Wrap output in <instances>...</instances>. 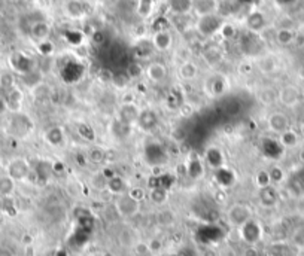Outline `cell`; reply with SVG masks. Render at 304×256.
I'll return each instance as SVG.
<instances>
[{
  "label": "cell",
  "mask_w": 304,
  "mask_h": 256,
  "mask_svg": "<svg viewBox=\"0 0 304 256\" xmlns=\"http://www.w3.org/2000/svg\"><path fill=\"white\" fill-rule=\"evenodd\" d=\"M115 212L123 219H132L140 212V203L129 194L118 195L115 200Z\"/></svg>",
  "instance_id": "cell-1"
},
{
  "label": "cell",
  "mask_w": 304,
  "mask_h": 256,
  "mask_svg": "<svg viewBox=\"0 0 304 256\" xmlns=\"http://www.w3.org/2000/svg\"><path fill=\"white\" fill-rule=\"evenodd\" d=\"M251 219H254V213H252V209L249 206H246V204L236 203L227 210V221L236 229L241 228Z\"/></svg>",
  "instance_id": "cell-2"
},
{
  "label": "cell",
  "mask_w": 304,
  "mask_h": 256,
  "mask_svg": "<svg viewBox=\"0 0 304 256\" xmlns=\"http://www.w3.org/2000/svg\"><path fill=\"white\" fill-rule=\"evenodd\" d=\"M238 234H240V238L248 246H257V243H260L263 238V226L258 221L251 219L241 228H238Z\"/></svg>",
  "instance_id": "cell-3"
},
{
  "label": "cell",
  "mask_w": 304,
  "mask_h": 256,
  "mask_svg": "<svg viewBox=\"0 0 304 256\" xmlns=\"http://www.w3.org/2000/svg\"><path fill=\"white\" fill-rule=\"evenodd\" d=\"M301 91L295 85H285L277 91V103L286 109L297 107L301 103Z\"/></svg>",
  "instance_id": "cell-4"
},
{
  "label": "cell",
  "mask_w": 304,
  "mask_h": 256,
  "mask_svg": "<svg viewBox=\"0 0 304 256\" xmlns=\"http://www.w3.org/2000/svg\"><path fill=\"white\" fill-rule=\"evenodd\" d=\"M32 174V167L30 162L26 158H14L9 161L8 164V176L14 180V182H21L29 179V176Z\"/></svg>",
  "instance_id": "cell-5"
},
{
  "label": "cell",
  "mask_w": 304,
  "mask_h": 256,
  "mask_svg": "<svg viewBox=\"0 0 304 256\" xmlns=\"http://www.w3.org/2000/svg\"><path fill=\"white\" fill-rule=\"evenodd\" d=\"M222 24H224L222 18L218 17L216 14L206 15V17L199 18V21H197V30L204 37H210V36H213V34H216V33L219 32V29H221Z\"/></svg>",
  "instance_id": "cell-6"
},
{
  "label": "cell",
  "mask_w": 304,
  "mask_h": 256,
  "mask_svg": "<svg viewBox=\"0 0 304 256\" xmlns=\"http://www.w3.org/2000/svg\"><path fill=\"white\" fill-rule=\"evenodd\" d=\"M142 109L136 103H121L116 109V118L129 125H136Z\"/></svg>",
  "instance_id": "cell-7"
},
{
  "label": "cell",
  "mask_w": 304,
  "mask_h": 256,
  "mask_svg": "<svg viewBox=\"0 0 304 256\" xmlns=\"http://www.w3.org/2000/svg\"><path fill=\"white\" fill-rule=\"evenodd\" d=\"M267 128L270 130L271 133L280 136L282 133H285L286 130L291 128V121L288 118V115L285 112L276 110L271 112L270 115L267 116Z\"/></svg>",
  "instance_id": "cell-8"
},
{
  "label": "cell",
  "mask_w": 304,
  "mask_h": 256,
  "mask_svg": "<svg viewBox=\"0 0 304 256\" xmlns=\"http://www.w3.org/2000/svg\"><path fill=\"white\" fill-rule=\"evenodd\" d=\"M145 76L152 84H161L167 79V66L160 61H152L146 66Z\"/></svg>",
  "instance_id": "cell-9"
},
{
  "label": "cell",
  "mask_w": 304,
  "mask_h": 256,
  "mask_svg": "<svg viewBox=\"0 0 304 256\" xmlns=\"http://www.w3.org/2000/svg\"><path fill=\"white\" fill-rule=\"evenodd\" d=\"M151 43H152V48H155L157 51L160 52H166L169 51L173 45V36L169 30H157V32L152 34V39H151Z\"/></svg>",
  "instance_id": "cell-10"
},
{
  "label": "cell",
  "mask_w": 304,
  "mask_h": 256,
  "mask_svg": "<svg viewBox=\"0 0 304 256\" xmlns=\"http://www.w3.org/2000/svg\"><path fill=\"white\" fill-rule=\"evenodd\" d=\"M218 8H219L218 0H193V11L199 18L216 14Z\"/></svg>",
  "instance_id": "cell-11"
},
{
  "label": "cell",
  "mask_w": 304,
  "mask_h": 256,
  "mask_svg": "<svg viewBox=\"0 0 304 256\" xmlns=\"http://www.w3.org/2000/svg\"><path fill=\"white\" fill-rule=\"evenodd\" d=\"M43 140L49 145V146H62L66 140V134H65V130L58 125H54V127L46 128V131L43 133Z\"/></svg>",
  "instance_id": "cell-12"
},
{
  "label": "cell",
  "mask_w": 304,
  "mask_h": 256,
  "mask_svg": "<svg viewBox=\"0 0 304 256\" xmlns=\"http://www.w3.org/2000/svg\"><path fill=\"white\" fill-rule=\"evenodd\" d=\"M30 36L37 43L45 42L51 36V26L46 21H34L30 27Z\"/></svg>",
  "instance_id": "cell-13"
},
{
  "label": "cell",
  "mask_w": 304,
  "mask_h": 256,
  "mask_svg": "<svg viewBox=\"0 0 304 256\" xmlns=\"http://www.w3.org/2000/svg\"><path fill=\"white\" fill-rule=\"evenodd\" d=\"M5 100H6L8 110H11L14 113H18L21 110V106H23V93L20 91V88L14 87L11 91H8L6 96H5Z\"/></svg>",
  "instance_id": "cell-14"
},
{
  "label": "cell",
  "mask_w": 304,
  "mask_h": 256,
  "mask_svg": "<svg viewBox=\"0 0 304 256\" xmlns=\"http://www.w3.org/2000/svg\"><path fill=\"white\" fill-rule=\"evenodd\" d=\"M258 198H260V204L266 209H271L277 204L279 201V195H277V191L276 188L270 185L267 188H263L258 192Z\"/></svg>",
  "instance_id": "cell-15"
},
{
  "label": "cell",
  "mask_w": 304,
  "mask_h": 256,
  "mask_svg": "<svg viewBox=\"0 0 304 256\" xmlns=\"http://www.w3.org/2000/svg\"><path fill=\"white\" fill-rule=\"evenodd\" d=\"M109 131H110V134H112L115 139L124 140V139H127V137L130 136V133H132V125H129V124L119 121L118 118H113V119L110 121V124H109Z\"/></svg>",
  "instance_id": "cell-16"
},
{
  "label": "cell",
  "mask_w": 304,
  "mask_h": 256,
  "mask_svg": "<svg viewBox=\"0 0 304 256\" xmlns=\"http://www.w3.org/2000/svg\"><path fill=\"white\" fill-rule=\"evenodd\" d=\"M257 67H258V70H260L263 75H273L274 72H277L279 63H277V60H276L274 55L267 54V55H261V57L257 60Z\"/></svg>",
  "instance_id": "cell-17"
},
{
  "label": "cell",
  "mask_w": 304,
  "mask_h": 256,
  "mask_svg": "<svg viewBox=\"0 0 304 256\" xmlns=\"http://www.w3.org/2000/svg\"><path fill=\"white\" fill-rule=\"evenodd\" d=\"M65 12L69 18L72 20H81L85 17L87 14V9H85V5L79 0H69L68 3L65 5Z\"/></svg>",
  "instance_id": "cell-18"
},
{
  "label": "cell",
  "mask_w": 304,
  "mask_h": 256,
  "mask_svg": "<svg viewBox=\"0 0 304 256\" xmlns=\"http://www.w3.org/2000/svg\"><path fill=\"white\" fill-rule=\"evenodd\" d=\"M279 142L285 149H294L300 145V134L294 128H289L279 136Z\"/></svg>",
  "instance_id": "cell-19"
},
{
  "label": "cell",
  "mask_w": 304,
  "mask_h": 256,
  "mask_svg": "<svg viewBox=\"0 0 304 256\" xmlns=\"http://www.w3.org/2000/svg\"><path fill=\"white\" fill-rule=\"evenodd\" d=\"M157 122H158V118H157L155 112H152L149 109H142L139 121H137L136 125H139V127L142 128V130H145V131H149V130H152V128L157 125Z\"/></svg>",
  "instance_id": "cell-20"
},
{
  "label": "cell",
  "mask_w": 304,
  "mask_h": 256,
  "mask_svg": "<svg viewBox=\"0 0 304 256\" xmlns=\"http://www.w3.org/2000/svg\"><path fill=\"white\" fill-rule=\"evenodd\" d=\"M32 61H30V58L29 57H26L24 54H14L12 57H11V64H12V67H14V70H17V72H21L23 75H27V73H30L32 72Z\"/></svg>",
  "instance_id": "cell-21"
},
{
  "label": "cell",
  "mask_w": 304,
  "mask_h": 256,
  "mask_svg": "<svg viewBox=\"0 0 304 256\" xmlns=\"http://www.w3.org/2000/svg\"><path fill=\"white\" fill-rule=\"evenodd\" d=\"M118 241L123 247H135V244L137 243L135 229L129 225H124L118 232Z\"/></svg>",
  "instance_id": "cell-22"
},
{
  "label": "cell",
  "mask_w": 304,
  "mask_h": 256,
  "mask_svg": "<svg viewBox=\"0 0 304 256\" xmlns=\"http://www.w3.org/2000/svg\"><path fill=\"white\" fill-rule=\"evenodd\" d=\"M257 100L264 106H273L277 101V91L271 87H261L257 90Z\"/></svg>",
  "instance_id": "cell-23"
},
{
  "label": "cell",
  "mask_w": 304,
  "mask_h": 256,
  "mask_svg": "<svg viewBox=\"0 0 304 256\" xmlns=\"http://www.w3.org/2000/svg\"><path fill=\"white\" fill-rule=\"evenodd\" d=\"M148 198L152 204L155 206H164L169 200V192L166 188H161V186H152L149 192H148Z\"/></svg>",
  "instance_id": "cell-24"
},
{
  "label": "cell",
  "mask_w": 304,
  "mask_h": 256,
  "mask_svg": "<svg viewBox=\"0 0 304 256\" xmlns=\"http://www.w3.org/2000/svg\"><path fill=\"white\" fill-rule=\"evenodd\" d=\"M222 58H224L222 51H221L218 46H209V48H206L204 52H203V60L206 61L207 66H210V67L218 66V64L222 61Z\"/></svg>",
  "instance_id": "cell-25"
},
{
  "label": "cell",
  "mask_w": 304,
  "mask_h": 256,
  "mask_svg": "<svg viewBox=\"0 0 304 256\" xmlns=\"http://www.w3.org/2000/svg\"><path fill=\"white\" fill-rule=\"evenodd\" d=\"M179 76L184 79V81H193L197 78L199 75V66L194 63V61H185V63H180L179 66Z\"/></svg>",
  "instance_id": "cell-26"
},
{
  "label": "cell",
  "mask_w": 304,
  "mask_h": 256,
  "mask_svg": "<svg viewBox=\"0 0 304 256\" xmlns=\"http://www.w3.org/2000/svg\"><path fill=\"white\" fill-rule=\"evenodd\" d=\"M107 191L113 195H123V194H127L129 192V188H127V183L126 180L121 177V176H113L107 180Z\"/></svg>",
  "instance_id": "cell-27"
},
{
  "label": "cell",
  "mask_w": 304,
  "mask_h": 256,
  "mask_svg": "<svg viewBox=\"0 0 304 256\" xmlns=\"http://www.w3.org/2000/svg\"><path fill=\"white\" fill-rule=\"evenodd\" d=\"M246 26L252 33L261 32L266 27V18L261 12H252L246 20Z\"/></svg>",
  "instance_id": "cell-28"
},
{
  "label": "cell",
  "mask_w": 304,
  "mask_h": 256,
  "mask_svg": "<svg viewBox=\"0 0 304 256\" xmlns=\"http://www.w3.org/2000/svg\"><path fill=\"white\" fill-rule=\"evenodd\" d=\"M295 40V33L289 27H280L276 32V42L282 46H288Z\"/></svg>",
  "instance_id": "cell-29"
},
{
  "label": "cell",
  "mask_w": 304,
  "mask_h": 256,
  "mask_svg": "<svg viewBox=\"0 0 304 256\" xmlns=\"http://www.w3.org/2000/svg\"><path fill=\"white\" fill-rule=\"evenodd\" d=\"M85 157H87L88 162L103 164V162H106V151L103 148H100V146H91L85 152Z\"/></svg>",
  "instance_id": "cell-30"
},
{
  "label": "cell",
  "mask_w": 304,
  "mask_h": 256,
  "mask_svg": "<svg viewBox=\"0 0 304 256\" xmlns=\"http://www.w3.org/2000/svg\"><path fill=\"white\" fill-rule=\"evenodd\" d=\"M157 224L161 225V226H171V225L176 224V215L173 210L169 209H164V210H160L157 213Z\"/></svg>",
  "instance_id": "cell-31"
},
{
  "label": "cell",
  "mask_w": 304,
  "mask_h": 256,
  "mask_svg": "<svg viewBox=\"0 0 304 256\" xmlns=\"http://www.w3.org/2000/svg\"><path fill=\"white\" fill-rule=\"evenodd\" d=\"M169 5L171 11L179 15L193 9V0H169Z\"/></svg>",
  "instance_id": "cell-32"
},
{
  "label": "cell",
  "mask_w": 304,
  "mask_h": 256,
  "mask_svg": "<svg viewBox=\"0 0 304 256\" xmlns=\"http://www.w3.org/2000/svg\"><path fill=\"white\" fill-rule=\"evenodd\" d=\"M15 87V76H14V73L12 72H2L0 73V88L3 90V91H11L12 88Z\"/></svg>",
  "instance_id": "cell-33"
},
{
  "label": "cell",
  "mask_w": 304,
  "mask_h": 256,
  "mask_svg": "<svg viewBox=\"0 0 304 256\" xmlns=\"http://www.w3.org/2000/svg\"><path fill=\"white\" fill-rule=\"evenodd\" d=\"M269 174H270L271 185H279L286 179V173L280 165H271L270 170H269Z\"/></svg>",
  "instance_id": "cell-34"
},
{
  "label": "cell",
  "mask_w": 304,
  "mask_h": 256,
  "mask_svg": "<svg viewBox=\"0 0 304 256\" xmlns=\"http://www.w3.org/2000/svg\"><path fill=\"white\" fill-rule=\"evenodd\" d=\"M291 244L295 247V249H300L304 250V225L303 226H298L292 231L291 234Z\"/></svg>",
  "instance_id": "cell-35"
},
{
  "label": "cell",
  "mask_w": 304,
  "mask_h": 256,
  "mask_svg": "<svg viewBox=\"0 0 304 256\" xmlns=\"http://www.w3.org/2000/svg\"><path fill=\"white\" fill-rule=\"evenodd\" d=\"M255 185L258 189H263V188H267L271 185L270 174H269V170H258L257 174H255Z\"/></svg>",
  "instance_id": "cell-36"
},
{
  "label": "cell",
  "mask_w": 304,
  "mask_h": 256,
  "mask_svg": "<svg viewBox=\"0 0 304 256\" xmlns=\"http://www.w3.org/2000/svg\"><path fill=\"white\" fill-rule=\"evenodd\" d=\"M15 191V182L6 174L3 177H0V195L2 197H8L12 192Z\"/></svg>",
  "instance_id": "cell-37"
},
{
  "label": "cell",
  "mask_w": 304,
  "mask_h": 256,
  "mask_svg": "<svg viewBox=\"0 0 304 256\" xmlns=\"http://www.w3.org/2000/svg\"><path fill=\"white\" fill-rule=\"evenodd\" d=\"M130 78L127 76V73H116V75H113L112 76V84H113V87L116 88V90H126L127 87H129V84H130Z\"/></svg>",
  "instance_id": "cell-38"
},
{
  "label": "cell",
  "mask_w": 304,
  "mask_h": 256,
  "mask_svg": "<svg viewBox=\"0 0 304 256\" xmlns=\"http://www.w3.org/2000/svg\"><path fill=\"white\" fill-rule=\"evenodd\" d=\"M91 186L97 191H106L107 189V177L101 173H97L91 177Z\"/></svg>",
  "instance_id": "cell-39"
},
{
  "label": "cell",
  "mask_w": 304,
  "mask_h": 256,
  "mask_svg": "<svg viewBox=\"0 0 304 256\" xmlns=\"http://www.w3.org/2000/svg\"><path fill=\"white\" fill-rule=\"evenodd\" d=\"M126 73L130 79H139V78H142V75H145V69L142 67L140 63H130Z\"/></svg>",
  "instance_id": "cell-40"
},
{
  "label": "cell",
  "mask_w": 304,
  "mask_h": 256,
  "mask_svg": "<svg viewBox=\"0 0 304 256\" xmlns=\"http://www.w3.org/2000/svg\"><path fill=\"white\" fill-rule=\"evenodd\" d=\"M219 34H221V37L224 39V40H230V39H233L234 36H236V27L231 24V23H225L224 21V24L221 26V29H219Z\"/></svg>",
  "instance_id": "cell-41"
},
{
  "label": "cell",
  "mask_w": 304,
  "mask_h": 256,
  "mask_svg": "<svg viewBox=\"0 0 304 256\" xmlns=\"http://www.w3.org/2000/svg\"><path fill=\"white\" fill-rule=\"evenodd\" d=\"M152 9H154V3L151 0H140L139 2V8H137V12L140 17L146 18L152 14Z\"/></svg>",
  "instance_id": "cell-42"
},
{
  "label": "cell",
  "mask_w": 304,
  "mask_h": 256,
  "mask_svg": "<svg viewBox=\"0 0 304 256\" xmlns=\"http://www.w3.org/2000/svg\"><path fill=\"white\" fill-rule=\"evenodd\" d=\"M148 249H149V255H158L163 250V241L160 238H152L148 241Z\"/></svg>",
  "instance_id": "cell-43"
},
{
  "label": "cell",
  "mask_w": 304,
  "mask_h": 256,
  "mask_svg": "<svg viewBox=\"0 0 304 256\" xmlns=\"http://www.w3.org/2000/svg\"><path fill=\"white\" fill-rule=\"evenodd\" d=\"M127 194H129L130 197H133L135 200H137L139 203H142V201H143V200L146 198V195H148V194L145 192V189H143V188H130Z\"/></svg>",
  "instance_id": "cell-44"
},
{
  "label": "cell",
  "mask_w": 304,
  "mask_h": 256,
  "mask_svg": "<svg viewBox=\"0 0 304 256\" xmlns=\"http://www.w3.org/2000/svg\"><path fill=\"white\" fill-rule=\"evenodd\" d=\"M37 48H39V52H40L42 55H49V54H52V51H54V45H52L49 40L40 42V43L37 45Z\"/></svg>",
  "instance_id": "cell-45"
},
{
  "label": "cell",
  "mask_w": 304,
  "mask_h": 256,
  "mask_svg": "<svg viewBox=\"0 0 304 256\" xmlns=\"http://www.w3.org/2000/svg\"><path fill=\"white\" fill-rule=\"evenodd\" d=\"M174 55H176V58H179L182 63H185V61H190L191 51H190L188 48H179V49L174 52Z\"/></svg>",
  "instance_id": "cell-46"
},
{
  "label": "cell",
  "mask_w": 304,
  "mask_h": 256,
  "mask_svg": "<svg viewBox=\"0 0 304 256\" xmlns=\"http://www.w3.org/2000/svg\"><path fill=\"white\" fill-rule=\"evenodd\" d=\"M135 250H136V253L139 256H146V255H149V249H148V243H136L135 244Z\"/></svg>",
  "instance_id": "cell-47"
},
{
  "label": "cell",
  "mask_w": 304,
  "mask_h": 256,
  "mask_svg": "<svg viewBox=\"0 0 304 256\" xmlns=\"http://www.w3.org/2000/svg\"><path fill=\"white\" fill-rule=\"evenodd\" d=\"M243 256H260V250L257 246H248L243 250Z\"/></svg>",
  "instance_id": "cell-48"
},
{
  "label": "cell",
  "mask_w": 304,
  "mask_h": 256,
  "mask_svg": "<svg viewBox=\"0 0 304 256\" xmlns=\"http://www.w3.org/2000/svg\"><path fill=\"white\" fill-rule=\"evenodd\" d=\"M91 39H93V42H94V43L100 45L101 42L104 40V34H103L101 32H94L93 33V36H91Z\"/></svg>",
  "instance_id": "cell-49"
},
{
  "label": "cell",
  "mask_w": 304,
  "mask_h": 256,
  "mask_svg": "<svg viewBox=\"0 0 304 256\" xmlns=\"http://www.w3.org/2000/svg\"><path fill=\"white\" fill-rule=\"evenodd\" d=\"M202 256H219V255H218V252H216L215 249H212V247H206V249L202 252Z\"/></svg>",
  "instance_id": "cell-50"
},
{
  "label": "cell",
  "mask_w": 304,
  "mask_h": 256,
  "mask_svg": "<svg viewBox=\"0 0 304 256\" xmlns=\"http://www.w3.org/2000/svg\"><path fill=\"white\" fill-rule=\"evenodd\" d=\"M5 110H8L6 100H5V96H0V113H3Z\"/></svg>",
  "instance_id": "cell-51"
},
{
  "label": "cell",
  "mask_w": 304,
  "mask_h": 256,
  "mask_svg": "<svg viewBox=\"0 0 304 256\" xmlns=\"http://www.w3.org/2000/svg\"><path fill=\"white\" fill-rule=\"evenodd\" d=\"M300 161H301V162L304 164V149L301 151V152H300Z\"/></svg>",
  "instance_id": "cell-52"
}]
</instances>
